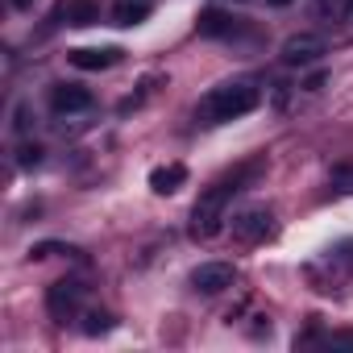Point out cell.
<instances>
[{
    "label": "cell",
    "instance_id": "cell-17",
    "mask_svg": "<svg viewBox=\"0 0 353 353\" xmlns=\"http://www.w3.org/2000/svg\"><path fill=\"white\" fill-rule=\"evenodd\" d=\"M328 341H336V345H353V332H332Z\"/></svg>",
    "mask_w": 353,
    "mask_h": 353
},
{
    "label": "cell",
    "instance_id": "cell-3",
    "mask_svg": "<svg viewBox=\"0 0 353 353\" xmlns=\"http://www.w3.org/2000/svg\"><path fill=\"white\" fill-rule=\"evenodd\" d=\"M83 299H88V287L79 279H59L46 287V312L54 324H67V320H79L83 312Z\"/></svg>",
    "mask_w": 353,
    "mask_h": 353
},
{
    "label": "cell",
    "instance_id": "cell-5",
    "mask_svg": "<svg viewBox=\"0 0 353 353\" xmlns=\"http://www.w3.org/2000/svg\"><path fill=\"white\" fill-rule=\"evenodd\" d=\"M324 50H328V46H324L320 34H291V38L283 42V50H279V59H283L287 67H312Z\"/></svg>",
    "mask_w": 353,
    "mask_h": 353
},
{
    "label": "cell",
    "instance_id": "cell-14",
    "mask_svg": "<svg viewBox=\"0 0 353 353\" xmlns=\"http://www.w3.org/2000/svg\"><path fill=\"white\" fill-rule=\"evenodd\" d=\"M341 196H353V166H332V179H328Z\"/></svg>",
    "mask_w": 353,
    "mask_h": 353
},
{
    "label": "cell",
    "instance_id": "cell-20",
    "mask_svg": "<svg viewBox=\"0 0 353 353\" xmlns=\"http://www.w3.org/2000/svg\"><path fill=\"white\" fill-rule=\"evenodd\" d=\"M349 21H353V0H349Z\"/></svg>",
    "mask_w": 353,
    "mask_h": 353
},
{
    "label": "cell",
    "instance_id": "cell-13",
    "mask_svg": "<svg viewBox=\"0 0 353 353\" xmlns=\"http://www.w3.org/2000/svg\"><path fill=\"white\" fill-rule=\"evenodd\" d=\"M312 13L324 17V21H336V17L349 13V0H316V9H312Z\"/></svg>",
    "mask_w": 353,
    "mask_h": 353
},
{
    "label": "cell",
    "instance_id": "cell-18",
    "mask_svg": "<svg viewBox=\"0 0 353 353\" xmlns=\"http://www.w3.org/2000/svg\"><path fill=\"white\" fill-rule=\"evenodd\" d=\"M13 9H34V0H13Z\"/></svg>",
    "mask_w": 353,
    "mask_h": 353
},
{
    "label": "cell",
    "instance_id": "cell-4",
    "mask_svg": "<svg viewBox=\"0 0 353 353\" xmlns=\"http://www.w3.org/2000/svg\"><path fill=\"white\" fill-rule=\"evenodd\" d=\"M270 233H274V212H270L266 204L241 208V212L233 216V237L245 241V245H258V241H266Z\"/></svg>",
    "mask_w": 353,
    "mask_h": 353
},
{
    "label": "cell",
    "instance_id": "cell-6",
    "mask_svg": "<svg viewBox=\"0 0 353 353\" xmlns=\"http://www.w3.org/2000/svg\"><path fill=\"white\" fill-rule=\"evenodd\" d=\"M233 279H237V270H233L229 262H204V266L192 270V287H196L200 295H221V291L233 287Z\"/></svg>",
    "mask_w": 353,
    "mask_h": 353
},
{
    "label": "cell",
    "instance_id": "cell-19",
    "mask_svg": "<svg viewBox=\"0 0 353 353\" xmlns=\"http://www.w3.org/2000/svg\"><path fill=\"white\" fill-rule=\"evenodd\" d=\"M270 5H291V0H270Z\"/></svg>",
    "mask_w": 353,
    "mask_h": 353
},
{
    "label": "cell",
    "instance_id": "cell-12",
    "mask_svg": "<svg viewBox=\"0 0 353 353\" xmlns=\"http://www.w3.org/2000/svg\"><path fill=\"white\" fill-rule=\"evenodd\" d=\"M145 17H150L145 0H121V5L112 9V26H141Z\"/></svg>",
    "mask_w": 353,
    "mask_h": 353
},
{
    "label": "cell",
    "instance_id": "cell-8",
    "mask_svg": "<svg viewBox=\"0 0 353 353\" xmlns=\"http://www.w3.org/2000/svg\"><path fill=\"white\" fill-rule=\"evenodd\" d=\"M67 59H71V67H79V71H108L112 63H121V50H117V46H79V50H71Z\"/></svg>",
    "mask_w": 353,
    "mask_h": 353
},
{
    "label": "cell",
    "instance_id": "cell-16",
    "mask_svg": "<svg viewBox=\"0 0 353 353\" xmlns=\"http://www.w3.org/2000/svg\"><path fill=\"white\" fill-rule=\"evenodd\" d=\"M38 162H42V150L38 145H26L21 150V166H38Z\"/></svg>",
    "mask_w": 353,
    "mask_h": 353
},
{
    "label": "cell",
    "instance_id": "cell-2",
    "mask_svg": "<svg viewBox=\"0 0 353 353\" xmlns=\"http://www.w3.org/2000/svg\"><path fill=\"white\" fill-rule=\"evenodd\" d=\"M262 104V88H258V79H225V83H216L204 100H200V108H196V117H200V125H225V121H237V117H245V112H254Z\"/></svg>",
    "mask_w": 353,
    "mask_h": 353
},
{
    "label": "cell",
    "instance_id": "cell-10",
    "mask_svg": "<svg viewBox=\"0 0 353 353\" xmlns=\"http://www.w3.org/2000/svg\"><path fill=\"white\" fill-rule=\"evenodd\" d=\"M183 183H188V166L183 162H166V166H154L150 170V188L158 196H174Z\"/></svg>",
    "mask_w": 353,
    "mask_h": 353
},
{
    "label": "cell",
    "instance_id": "cell-9",
    "mask_svg": "<svg viewBox=\"0 0 353 353\" xmlns=\"http://www.w3.org/2000/svg\"><path fill=\"white\" fill-rule=\"evenodd\" d=\"M50 104H54V112H88L92 108V92L88 88H79V83H59L54 92H50Z\"/></svg>",
    "mask_w": 353,
    "mask_h": 353
},
{
    "label": "cell",
    "instance_id": "cell-11",
    "mask_svg": "<svg viewBox=\"0 0 353 353\" xmlns=\"http://www.w3.org/2000/svg\"><path fill=\"white\" fill-rule=\"evenodd\" d=\"M63 17H67V26H96L100 9L92 5V0H67V5L54 13V21H63Z\"/></svg>",
    "mask_w": 353,
    "mask_h": 353
},
{
    "label": "cell",
    "instance_id": "cell-1",
    "mask_svg": "<svg viewBox=\"0 0 353 353\" xmlns=\"http://www.w3.org/2000/svg\"><path fill=\"white\" fill-rule=\"evenodd\" d=\"M258 170H262V158L241 162V166H233L229 174H221V179L196 200V208H192V237H196V241H212V237L225 229L233 196H241V192L258 179Z\"/></svg>",
    "mask_w": 353,
    "mask_h": 353
},
{
    "label": "cell",
    "instance_id": "cell-15",
    "mask_svg": "<svg viewBox=\"0 0 353 353\" xmlns=\"http://www.w3.org/2000/svg\"><path fill=\"white\" fill-rule=\"evenodd\" d=\"M83 320H88V324H83V332H88V336H100V332H108V328H112V320H108L104 312H88Z\"/></svg>",
    "mask_w": 353,
    "mask_h": 353
},
{
    "label": "cell",
    "instance_id": "cell-7",
    "mask_svg": "<svg viewBox=\"0 0 353 353\" xmlns=\"http://www.w3.org/2000/svg\"><path fill=\"white\" fill-rule=\"evenodd\" d=\"M196 30H200L204 38H225V42L245 34L241 17H233V13H225V9H204V13H200V21H196Z\"/></svg>",
    "mask_w": 353,
    "mask_h": 353
}]
</instances>
